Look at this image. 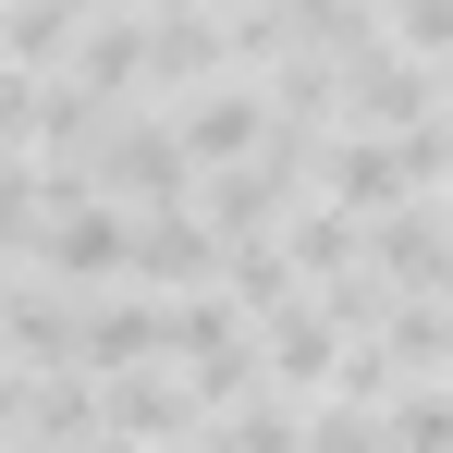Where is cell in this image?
<instances>
[{
	"label": "cell",
	"instance_id": "obj_1",
	"mask_svg": "<svg viewBox=\"0 0 453 453\" xmlns=\"http://www.w3.org/2000/svg\"><path fill=\"white\" fill-rule=\"evenodd\" d=\"M37 270H50L62 295H111V282L135 270V221H123V196L50 209V233H37Z\"/></svg>",
	"mask_w": 453,
	"mask_h": 453
},
{
	"label": "cell",
	"instance_id": "obj_2",
	"mask_svg": "<svg viewBox=\"0 0 453 453\" xmlns=\"http://www.w3.org/2000/svg\"><path fill=\"white\" fill-rule=\"evenodd\" d=\"M172 123H184V148H196V172H233V159H257L270 135H282V123L257 111V86H196V98L172 111Z\"/></svg>",
	"mask_w": 453,
	"mask_h": 453
},
{
	"label": "cell",
	"instance_id": "obj_3",
	"mask_svg": "<svg viewBox=\"0 0 453 453\" xmlns=\"http://www.w3.org/2000/svg\"><path fill=\"white\" fill-rule=\"evenodd\" d=\"M429 98H441V86L417 74V50H404V37L356 50V123H368V135H404V123H429Z\"/></svg>",
	"mask_w": 453,
	"mask_h": 453
},
{
	"label": "cell",
	"instance_id": "obj_4",
	"mask_svg": "<svg viewBox=\"0 0 453 453\" xmlns=\"http://www.w3.org/2000/svg\"><path fill=\"white\" fill-rule=\"evenodd\" d=\"M270 368L295 380V392H319V380H343V319H331V306H282V319H270Z\"/></svg>",
	"mask_w": 453,
	"mask_h": 453
},
{
	"label": "cell",
	"instance_id": "obj_5",
	"mask_svg": "<svg viewBox=\"0 0 453 453\" xmlns=\"http://www.w3.org/2000/svg\"><path fill=\"white\" fill-rule=\"evenodd\" d=\"M62 74H74V86H98V98H135V74H148V12H111V25H86Z\"/></svg>",
	"mask_w": 453,
	"mask_h": 453
},
{
	"label": "cell",
	"instance_id": "obj_6",
	"mask_svg": "<svg viewBox=\"0 0 453 453\" xmlns=\"http://www.w3.org/2000/svg\"><path fill=\"white\" fill-rule=\"evenodd\" d=\"M380 429H392V453H453V392H392Z\"/></svg>",
	"mask_w": 453,
	"mask_h": 453
},
{
	"label": "cell",
	"instance_id": "obj_7",
	"mask_svg": "<svg viewBox=\"0 0 453 453\" xmlns=\"http://www.w3.org/2000/svg\"><path fill=\"white\" fill-rule=\"evenodd\" d=\"M392 37L417 62H453V0H392Z\"/></svg>",
	"mask_w": 453,
	"mask_h": 453
},
{
	"label": "cell",
	"instance_id": "obj_8",
	"mask_svg": "<svg viewBox=\"0 0 453 453\" xmlns=\"http://www.w3.org/2000/svg\"><path fill=\"white\" fill-rule=\"evenodd\" d=\"M429 282H441V306H453V233H441V270H429Z\"/></svg>",
	"mask_w": 453,
	"mask_h": 453
},
{
	"label": "cell",
	"instance_id": "obj_9",
	"mask_svg": "<svg viewBox=\"0 0 453 453\" xmlns=\"http://www.w3.org/2000/svg\"><path fill=\"white\" fill-rule=\"evenodd\" d=\"M441 86H453V62H441Z\"/></svg>",
	"mask_w": 453,
	"mask_h": 453
}]
</instances>
